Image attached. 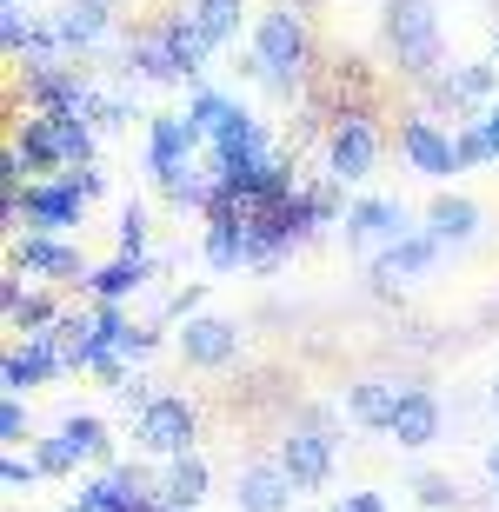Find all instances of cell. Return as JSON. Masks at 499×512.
Returning a JSON list of instances; mask_svg holds the SVG:
<instances>
[{
	"mask_svg": "<svg viewBox=\"0 0 499 512\" xmlns=\"http://www.w3.org/2000/svg\"><path fill=\"white\" fill-rule=\"evenodd\" d=\"M207 34L187 20V7L180 14H160V20H147L134 40H127V54H120V74L127 80H193L200 67H207Z\"/></svg>",
	"mask_w": 499,
	"mask_h": 512,
	"instance_id": "cell-1",
	"label": "cell"
},
{
	"mask_svg": "<svg viewBox=\"0 0 499 512\" xmlns=\"http://www.w3.org/2000/svg\"><path fill=\"white\" fill-rule=\"evenodd\" d=\"M307 60H313V34H307V14L300 7H267V14L253 20V60H247V74H260L273 87V94H293L300 87V74H307Z\"/></svg>",
	"mask_w": 499,
	"mask_h": 512,
	"instance_id": "cell-2",
	"label": "cell"
},
{
	"mask_svg": "<svg viewBox=\"0 0 499 512\" xmlns=\"http://www.w3.org/2000/svg\"><path fill=\"white\" fill-rule=\"evenodd\" d=\"M380 34H386V47H393V60H400L406 80H433L446 67V40H440L433 0H386Z\"/></svg>",
	"mask_w": 499,
	"mask_h": 512,
	"instance_id": "cell-3",
	"label": "cell"
},
{
	"mask_svg": "<svg viewBox=\"0 0 499 512\" xmlns=\"http://www.w3.org/2000/svg\"><path fill=\"white\" fill-rule=\"evenodd\" d=\"M193 433H200V413H193V399H180V393H160L147 413H134V439L160 459H187Z\"/></svg>",
	"mask_w": 499,
	"mask_h": 512,
	"instance_id": "cell-4",
	"label": "cell"
},
{
	"mask_svg": "<svg viewBox=\"0 0 499 512\" xmlns=\"http://www.w3.org/2000/svg\"><path fill=\"white\" fill-rule=\"evenodd\" d=\"M373 160H380V133H373V120L366 114H340L333 133H327V180L353 187V180L373 173Z\"/></svg>",
	"mask_w": 499,
	"mask_h": 512,
	"instance_id": "cell-5",
	"label": "cell"
},
{
	"mask_svg": "<svg viewBox=\"0 0 499 512\" xmlns=\"http://www.w3.org/2000/svg\"><path fill=\"white\" fill-rule=\"evenodd\" d=\"M280 473L293 479V493H320V486L333 479V433L293 426V433L280 439Z\"/></svg>",
	"mask_w": 499,
	"mask_h": 512,
	"instance_id": "cell-6",
	"label": "cell"
},
{
	"mask_svg": "<svg viewBox=\"0 0 499 512\" xmlns=\"http://www.w3.org/2000/svg\"><path fill=\"white\" fill-rule=\"evenodd\" d=\"M80 213H87V193L60 173V180H34V187L20 193V220L40 233H60V227H80Z\"/></svg>",
	"mask_w": 499,
	"mask_h": 512,
	"instance_id": "cell-7",
	"label": "cell"
},
{
	"mask_svg": "<svg viewBox=\"0 0 499 512\" xmlns=\"http://www.w3.org/2000/svg\"><path fill=\"white\" fill-rule=\"evenodd\" d=\"M400 153L426 173V180L460 173V147H453V133H440V120H426V114H406L400 120Z\"/></svg>",
	"mask_w": 499,
	"mask_h": 512,
	"instance_id": "cell-8",
	"label": "cell"
},
{
	"mask_svg": "<svg viewBox=\"0 0 499 512\" xmlns=\"http://www.w3.org/2000/svg\"><path fill=\"white\" fill-rule=\"evenodd\" d=\"M400 233H413V227H406V207L393 200V193H366V200L346 207V240H353V247H380L386 253Z\"/></svg>",
	"mask_w": 499,
	"mask_h": 512,
	"instance_id": "cell-9",
	"label": "cell"
},
{
	"mask_svg": "<svg viewBox=\"0 0 499 512\" xmlns=\"http://www.w3.org/2000/svg\"><path fill=\"white\" fill-rule=\"evenodd\" d=\"M426 87H433V100H440V107H453V114H460V107H480V100L493 107V94H499V60H460V67H440Z\"/></svg>",
	"mask_w": 499,
	"mask_h": 512,
	"instance_id": "cell-10",
	"label": "cell"
},
{
	"mask_svg": "<svg viewBox=\"0 0 499 512\" xmlns=\"http://www.w3.org/2000/svg\"><path fill=\"white\" fill-rule=\"evenodd\" d=\"M233 353H240V326L220 320V313H193L180 326V360L187 366H227Z\"/></svg>",
	"mask_w": 499,
	"mask_h": 512,
	"instance_id": "cell-11",
	"label": "cell"
},
{
	"mask_svg": "<svg viewBox=\"0 0 499 512\" xmlns=\"http://www.w3.org/2000/svg\"><path fill=\"white\" fill-rule=\"evenodd\" d=\"M240 512H293V479L280 473V459H247L233 479Z\"/></svg>",
	"mask_w": 499,
	"mask_h": 512,
	"instance_id": "cell-12",
	"label": "cell"
},
{
	"mask_svg": "<svg viewBox=\"0 0 499 512\" xmlns=\"http://www.w3.org/2000/svg\"><path fill=\"white\" fill-rule=\"evenodd\" d=\"M193 147H200V133L187 127V114H147V173L167 180L173 167H187Z\"/></svg>",
	"mask_w": 499,
	"mask_h": 512,
	"instance_id": "cell-13",
	"label": "cell"
},
{
	"mask_svg": "<svg viewBox=\"0 0 499 512\" xmlns=\"http://www.w3.org/2000/svg\"><path fill=\"white\" fill-rule=\"evenodd\" d=\"M60 366H67L60 340H54V333H40V340H27V346H14V353H7L0 380H7V393H27V386H47Z\"/></svg>",
	"mask_w": 499,
	"mask_h": 512,
	"instance_id": "cell-14",
	"label": "cell"
},
{
	"mask_svg": "<svg viewBox=\"0 0 499 512\" xmlns=\"http://www.w3.org/2000/svg\"><path fill=\"white\" fill-rule=\"evenodd\" d=\"M140 499H147L140 473H134V466H114V473L87 479V486L74 493V506L80 512H140Z\"/></svg>",
	"mask_w": 499,
	"mask_h": 512,
	"instance_id": "cell-15",
	"label": "cell"
},
{
	"mask_svg": "<svg viewBox=\"0 0 499 512\" xmlns=\"http://www.w3.org/2000/svg\"><path fill=\"white\" fill-rule=\"evenodd\" d=\"M14 266H27V273H54V280H74V273H87L80 247H67L60 233H27V240H14Z\"/></svg>",
	"mask_w": 499,
	"mask_h": 512,
	"instance_id": "cell-16",
	"label": "cell"
},
{
	"mask_svg": "<svg viewBox=\"0 0 499 512\" xmlns=\"http://www.w3.org/2000/svg\"><path fill=\"white\" fill-rule=\"evenodd\" d=\"M433 260H440V240H433L426 227H413V233H400V240L373 260V280H380V286L386 280H413V273H426Z\"/></svg>",
	"mask_w": 499,
	"mask_h": 512,
	"instance_id": "cell-17",
	"label": "cell"
},
{
	"mask_svg": "<svg viewBox=\"0 0 499 512\" xmlns=\"http://www.w3.org/2000/svg\"><path fill=\"white\" fill-rule=\"evenodd\" d=\"M440 399L426 393V386H406L400 393V413H393V439H400V446H433V439H440Z\"/></svg>",
	"mask_w": 499,
	"mask_h": 512,
	"instance_id": "cell-18",
	"label": "cell"
},
{
	"mask_svg": "<svg viewBox=\"0 0 499 512\" xmlns=\"http://www.w3.org/2000/svg\"><path fill=\"white\" fill-rule=\"evenodd\" d=\"M107 27H114V0H60V14H54L60 47H94Z\"/></svg>",
	"mask_w": 499,
	"mask_h": 512,
	"instance_id": "cell-19",
	"label": "cell"
},
{
	"mask_svg": "<svg viewBox=\"0 0 499 512\" xmlns=\"http://www.w3.org/2000/svg\"><path fill=\"white\" fill-rule=\"evenodd\" d=\"M426 233L440 240V247H460L480 233V200H466V193H433V207H426Z\"/></svg>",
	"mask_w": 499,
	"mask_h": 512,
	"instance_id": "cell-20",
	"label": "cell"
},
{
	"mask_svg": "<svg viewBox=\"0 0 499 512\" xmlns=\"http://www.w3.org/2000/svg\"><path fill=\"white\" fill-rule=\"evenodd\" d=\"M400 393H406V386H393V380H353V393H346V413L360 419L366 433H393Z\"/></svg>",
	"mask_w": 499,
	"mask_h": 512,
	"instance_id": "cell-21",
	"label": "cell"
},
{
	"mask_svg": "<svg viewBox=\"0 0 499 512\" xmlns=\"http://www.w3.org/2000/svg\"><path fill=\"white\" fill-rule=\"evenodd\" d=\"M14 153L27 160V173H47V180H60L54 167H67V153H60V133H54V120H47V114H27V120H20Z\"/></svg>",
	"mask_w": 499,
	"mask_h": 512,
	"instance_id": "cell-22",
	"label": "cell"
},
{
	"mask_svg": "<svg viewBox=\"0 0 499 512\" xmlns=\"http://www.w3.org/2000/svg\"><path fill=\"white\" fill-rule=\"evenodd\" d=\"M154 253H140V260H127V253H120V260H107V266H94V273H87V280H94V293H100V306H120L127 300V293H140V286L154 280Z\"/></svg>",
	"mask_w": 499,
	"mask_h": 512,
	"instance_id": "cell-23",
	"label": "cell"
},
{
	"mask_svg": "<svg viewBox=\"0 0 499 512\" xmlns=\"http://www.w3.org/2000/svg\"><path fill=\"white\" fill-rule=\"evenodd\" d=\"M240 14H247V0H187V20L207 34V47H227L240 34Z\"/></svg>",
	"mask_w": 499,
	"mask_h": 512,
	"instance_id": "cell-24",
	"label": "cell"
},
{
	"mask_svg": "<svg viewBox=\"0 0 499 512\" xmlns=\"http://www.w3.org/2000/svg\"><path fill=\"white\" fill-rule=\"evenodd\" d=\"M160 499H167V506H180V512H193L200 499H207V459H200V453L173 459V466H167V486H160Z\"/></svg>",
	"mask_w": 499,
	"mask_h": 512,
	"instance_id": "cell-25",
	"label": "cell"
},
{
	"mask_svg": "<svg viewBox=\"0 0 499 512\" xmlns=\"http://www.w3.org/2000/svg\"><path fill=\"white\" fill-rule=\"evenodd\" d=\"M60 439L74 446V459H114V439H107V419L100 413H67L60 419Z\"/></svg>",
	"mask_w": 499,
	"mask_h": 512,
	"instance_id": "cell-26",
	"label": "cell"
},
{
	"mask_svg": "<svg viewBox=\"0 0 499 512\" xmlns=\"http://www.w3.org/2000/svg\"><path fill=\"white\" fill-rule=\"evenodd\" d=\"M213 273H233V266H247V227H233V220H207V240H200Z\"/></svg>",
	"mask_w": 499,
	"mask_h": 512,
	"instance_id": "cell-27",
	"label": "cell"
},
{
	"mask_svg": "<svg viewBox=\"0 0 499 512\" xmlns=\"http://www.w3.org/2000/svg\"><path fill=\"white\" fill-rule=\"evenodd\" d=\"M233 114V100L220 94V87H193V100H187V127L200 133V147H207L213 133H220V120Z\"/></svg>",
	"mask_w": 499,
	"mask_h": 512,
	"instance_id": "cell-28",
	"label": "cell"
},
{
	"mask_svg": "<svg viewBox=\"0 0 499 512\" xmlns=\"http://www.w3.org/2000/svg\"><path fill=\"white\" fill-rule=\"evenodd\" d=\"M453 147H460V167H486V160H499L486 120H460V127H453Z\"/></svg>",
	"mask_w": 499,
	"mask_h": 512,
	"instance_id": "cell-29",
	"label": "cell"
},
{
	"mask_svg": "<svg viewBox=\"0 0 499 512\" xmlns=\"http://www.w3.org/2000/svg\"><path fill=\"white\" fill-rule=\"evenodd\" d=\"M87 120H94V127H127V120H134V100L120 94V87H94V94H87Z\"/></svg>",
	"mask_w": 499,
	"mask_h": 512,
	"instance_id": "cell-30",
	"label": "cell"
},
{
	"mask_svg": "<svg viewBox=\"0 0 499 512\" xmlns=\"http://www.w3.org/2000/svg\"><path fill=\"white\" fill-rule=\"evenodd\" d=\"M333 213H340V180H320V187H300V220L313 227H327Z\"/></svg>",
	"mask_w": 499,
	"mask_h": 512,
	"instance_id": "cell-31",
	"label": "cell"
},
{
	"mask_svg": "<svg viewBox=\"0 0 499 512\" xmlns=\"http://www.w3.org/2000/svg\"><path fill=\"white\" fill-rule=\"evenodd\" d=\"M114 233H120V253H127V260H140V253H147V207H140V200H127Z\"/></svg>",
	"mask_w": 499,
	"mask_h": 512,
	"instance_id": "cell-32",
	"label": "cell"
},
{
	"mask_svg": "<svg viewBox=\"0 0 499 512\" xmlns=\"http://www.w3.org/2000/svg\"><path fill=\"white\" fill-rule=\"evenodd\" d=\"M413 499H420V506H433V512H446L453 499H460V486H453L446 473H420V479H413Z\"/></svg>",
	"mask_w": 499,
	"mask_h": 512,
	"instance_id": "cell-33",
	"label": "cell"
},
{
	"mask_svg": "<svg viewBox=\"0 0 499 512\" xmlns=\"http://www.w3.org/2000/svg\"><path fill=\"white\" fill-rule=\"evenodd\" d=\"M34 466H40V473H67V466H74V446H67V439H40V446H34Z\"/></svg>",
	"mask_w": 499,
	"mask_h": 512,
	"instance_id": "cell-34",
	"label": "cell"
},
{
	"mask_svg": "<svg viewBox=\"0 0 499 512\" xmlns=\"http://www.w3.org/2000/svg\"><path fill=\"white\" fill-rule=\"evenodd\" d=\"M0 439H7V446H20V439H27V406H20V393L0 399Z\"/></svg>",
	"mask_w": 499,
	"mask_h": 512,
	"instance_id": "cell-35",
	"label": "cell"
},
{
	"mask_svg": "<svg viewBox=\"0 0 499 512\" xmlns=\"http://www.w3.org/2000/svg\"><path fill=\"white\" fill-rule=\"evenodd\" d=\"M0 479H7L14 493H27V486L40 479V466H34V459H20V453H7V459H0Z\"/></svg>",
	"mask_w": 499,
	"mask_h": 512,
	"instance_id": "cell-36",
	"label": "cell"
},
{
	"mask_svg": "<svg viewBox=\"0 0 499 512\" xmlns=\"http://www.w3.org/2000/svg\"><path fill=\"white\" fill-rule=\"evenodd\" d=\"M67 180H74V187L87 193V200H94V193L107 187V173H100V167H74V173H67Z\"/></svg>",
	"mask_w": 499,
	"mask_h": 512,
	"instance_id": "cell-37",
	"label": "cell"
},
{
	"mask_svg": "<svg viewBox=\"0 0 499 512\" xmlns=\"http://www.w3.org/2000/svg\"><path fill=\"white\" fill-rule=\"evenodd\" d=\"M340 506H346V512H386V499H380V493H366V486H360V493H346Z\"/></svg>",
	"mask_w": 499,
	"mask_h": 512,
	"instance_id": "cell-38",
	"label": "cell"
},
{
	"mask_svg": "<svg viewBox=\"0 0 499 512\" xmlns=\"http://www.w3.org/2000/svg\"><path fill=\"white\" fill-rule=\"evenodd\" d=\"M480 120H486V133H493V147H499V100H493V107H486Z\"/></svg>",
	"mask_w": 499,
	"mask_h": 512,
	"instance_id": "cell-39",
	"label": "cell"
},
{
	"mask_svg": "<svg viewBox=\"0 0 499 512\" xmlns=\"http://www.w3.org/2000/svg\"><path fill=\"white\" fill-rule=\"evenodd\" d=\"M486 473H493V486H499V446H493V453H486Z\"/></svg>",
	"mask_w": 499,
	"mask_h": 512,
	"instance_id": "cell-40",
	"label": "cell"
},
{
	"mask_svg": "<svg viewBox=\"0 0 499 512\" xmlns=\"http://www.w3.org/2000/svg\"><path fill=\"white\" fill-rule=\"evenodd\" d=\"M493 60H499V20H493Z\"/></svg>",
	"mask_w": 499,
	"mask_h": 512,
	"instance_id": "cell-41",
	"label": "cell"
},
{
	"mask_svg": "<svg viewBox=\"0 0 499 512\" xmlns=\"http://www.w3.org/2000/svg\"><path fill=\"white\" fill-rule=\"evenodd\" d=\"M493 413H499V373H493Z\"/></svg>",
	"mask_w": 499,
	"mask_h": 512,
	"instance_id": "cell-42",
	"label": "cell"
},
{
	"mask_svg": "<svg viewBox=\"0 0 499 512\" xmlns=\"http://www.w3.org/2000/svg\"><path fill=\"white\" fill-rule=\"evenodd\" d=\"M60 512H80V506H60Z\"/></svg>",
	"mask_w": 499,
	"mask_h": 512,
	"instance_id": "cell-43",
	"label": "cell"
},
{
	"mask_svg": "<svg viewBox=\"0 0 499 512\" xmlns=\"http://www.w3.org/2000/svg\"><path fill=\"white\" fill-rule=\"evenodd\" d=\"M327 512H346V506H327Z\"/></svg>",
	"mask_w": 499,
	"mask_h": 512,
	"instance_id": "cell-44",
	"label": "cell"
}]
</instances>
